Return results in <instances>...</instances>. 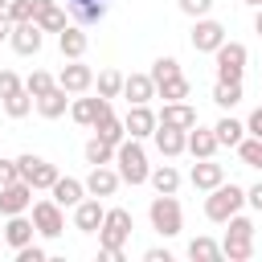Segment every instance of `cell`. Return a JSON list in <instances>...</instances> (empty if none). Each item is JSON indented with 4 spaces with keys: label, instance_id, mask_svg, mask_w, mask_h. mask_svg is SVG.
I'll use <instances>...</instances> for the list:
<instances>
[{
    "label": "cell",
    "instance_id": "6da1fadb",
    "mask_svg": "<svg viewBox=\"0 0 262 262\" xmlns=\"http://www.w3.org/2000/svg\"><path fill=\"white\" fill-rule=\"evenodd\" d=\"M115 168H119V176H123L127 184H147V180H151L147 151H143V147H139V139H131V135L115 147Z\"/></svg>",
    "mask_w": 262,
    "mask_h": 262
},
{
    "label": "cell",
    "instance_id": "7a4b0ae2",
    "mask_svg": "<svg viewBox=\"0 0 262 262\" xmlns=\"http://www.w3.org/2000/svg\"><path fill=\"white\" fill-rule=\"evenodd\" d=\"M242 205H246V188H242V184H233V180H229V184L221 180V184L205 196V217H209V221H217V225H225L233 213H242Z\"/></svg>",
    "mask_w": 262,
    "mask_h": 262
},
{
    "label": "cell",
    "instance_id": "3957f363",
    "mask_svg": "<svg viewBox=\"0 0 262 262\" xmlns=\"http://www.w3.org/2000/svg\"><path fill=\"white\" fill-rule=\"evenodd\" d=\"M147 217H151V229H156V233H164V237H176V233L184 229V213H180L176 192H160V196H151Z\"/></svg>",
    "mask_w": 262,
    "mask_h": 262
},
{
    "label": "cell",
    "instance_id": "277c9868",
    "mask_svg": "<svg viewBox=\"0 0 262 262\" xmlns=\"http://www.w3.org/2000/svg\"><path fill=\"white\" fill-rule=\"evenodd\" d=\"M246 57H250V49L242 45V41H221L217 45V53H213V61H217V82H242V74H246Z\"/></svg>",
    "mask_w": 262,
    "mask_h": 262
},
{
    "label": "cell",
    "instance_id": "5b68a950",
    "mask_svg": "<svg viewBox=\"0 0 262 262\" xmlns=\"http://www.w3.org/2000/svg\"><path fill=\"white\" fill-rule=\"evenodd\" d=\"M131 229H135V221L127 209H106V217L98 225V246H127Z\"/></svg>",
    "mask_w": 262,
    "mask_h": 262
},
{
    "label": "cell",
    "instance_id": "8992f818",
    "mask_svg": "<svg viewBox=\"0 0 262 262\" xmlns=\"http://www.w3.org/2000/svg\"><path fill=\"white\" fill-rule=\"evenodd\" d=\"M16 164H20V180H29L33 188H53V180L61 176L57 164H49V160H41V156H33V151L16 156Z\"/></svg>",
    "mask_w": 262,
    "mask_h": 262
},
{
    "label": "cell",
    "instance_id": "52a82bcc",
    "mask_svg": "<svg viewBox=\"0 0 262 262\" xmlns=\"http://www.w3.org/2000/svg\"><path fill=\"white\" fill-rule=\"evenodd\" d=\"M188 41H192V49H196V53H217V45L225 41V25H221V20H213V16H196V25H192Z\"/></svg>",
    "mask_w": 262,
    "mask_h": 262
},
{
    "label": "cell",
    "instance_id": "ba28073f",
    "mask_svg": "<svg viewBox=\"0 0 262 262\" xmlns=\"http://www.w3.org/2000/svg\"><path fill=\"white\" fill-rule=\"evenodd\" d=\"M33 225H37L41 237H61V229H66L61 205H57L53 196H49V201H37V205H33Z\"/></svg>",
    "mask_w": 262,
    "mask_h": 262
},
{
    "label": "cell",
    "instance_id": "9c48e42d",
    "mask_svg": "<svg viewBox=\"0 0 262 262\" xmlns=\"http://www.w3.org/2000/svg\"><path fill=\"white\" fill-rule=\"evenodd\" d=\"M33 184L29 180H12V184H0V213L12 217V213H29L33 209Z\"/></svg>",
    "mask_w": 262,
    "mask_h": 262
},
{
    "label": "cell",
    "instance_id": "30bf717a",
    "mask_svg": "<svg viewBox=\"0 0 262 262\" xmlns=\"http://www.w3.org/2000/svg\"><path fill=\"white\" fill-rule=\"evenodd\" d=\"M57 86H61V90H70V94H86V90L94 86V70H90L82 57H74V61H66V66H61Z\"/></svg>",
    "mask_w": 262,
    "mask_h": 262
},
{
    "label": "cell",
    "instance_id": "8fae6325",
    "mask_svg": "<svg viewBox=\"0 0 262 262\" xmlns=\"http://www.w3.org/2000/svg\"><path fill=\"white\" fill-rule=\"evenodd\" d=\"M102 217H106V209H102V196H90V192H86V196L74 205V229H78V233H98Z\"/></svg>",
    "mask_w": 262,
    "mask_h": 262
},
{
    "label": "cell",
    "instance_id": "7c38bea8",
    "mask_svg": "<svg viewBox=\"0 0 262 262\" xmlns=\"http://www.w3.org/2000/svg\"><path fill=\"white\" fill-rule=\"evenodd\" d=\"M41 25L37 20H20V25H12V37H8V45L20 53V57H33V53H41Z\"/></svg>",
    "mask_w": 262,
    "mask_h": 262
},
{
    "label": "cell",
    "instance_id": "4fadbf2b",
    "mask_svg": "<svg viewBox=\"0 0 262 262\" xmlns=\"http://www.w3.org/2000/svg\"><path fill=\"white\" fill-rule=\"evenodd\" d=\"M123 127H127V135L131 139H147L156 127H160V115L147 106V102H135L131 111H127V119H123Z\"/></svg>",
    "mask_w": 262,
    "mask_h": 262
},
{
    "label": "cell",
    "instance_id": "5bb4252c",
    "mask_svg": "<svg viewBox=\"0 0 262 262\" xmlns=\"http://www.w3.org/2000/svg\"><path fill=\"white\" fill-rule=\"evenodd\" d=\"M151 139H156V151H160V156H168V160H176L180 151H188V131H180V127L160 123V127L151 131Z\"/></svg>",
    "mask_w": 262,
    "mask_h": 262
},
{
    "label": "cell",
    "instance_id": "9a60e30c",
    "mask_svg": "<svg viewBox=\"0 0 262 262\" xmlns=\"http://www.w3.org/2000/svg\"><path fill=\"white\" fill-rule=\"evenodd\" d=\"M119 184H123V176H119V168H111V164H94L90 176H86V192H90V196H115Z\"/></svg>",
    "mask_w": 262,
    "mask_h": 262
},
{
    "label": "cell",
    "instance_id": "2e32d148",
    "mask_svg": "<svg viewBox=\"0 0 262 262\" xmlns=\"http://www.w3.org/2000/svg\"><path fill=\"white\" fill-rule=\"evenodd\" d=\"M106 111H111V98H102V94H98V98H74V102H70V119L82 123V127H94Z\"/></svg>",
    "mask_w": 262,
    "mask_h": 262
},
{
    "label": "cell",
    "instance_id": "e0dca14e",
    "mask_svg": "<svg viewBox=\"0 0 262 262\" xmlns=\"http://www.w3.org/2000/svg\"><path fill=\"white\" fill-rule=\"evenodd\" d=\"M217 147H221V143H217V131H213V127H201V123L188 127V156H192V160H213Z\"/></svg>",
    "mask_w": 262,
    "mask_h": 262
},
{
    "label": "cell",
    "instance_id": "ac0fdd59",
    "mask_svg": "<svg viewBox=\"0 0 262 262\" xmlns=\"http://www.w3.org/2000/svg\"><path fill=\"white\" fill-rule=\"evenodd\" d=\"M188 180H192V188H196V192H213V188L225 180V168H221L217 160H196V164H192V172H188Z\"/></svg>",
    "mask_w": 262,
    "mask_h": 262
},
{
    "label": "cell",
    "instance_id": "d6986e66",
    "mask_svg": "<svg viewBox=\"0 0 262 262\" xmlns=\"http://www.w3.org/2000/svg\"><path fill=\"white\" fill-rule=\"evenodd\" d=\"M86 45H90V37H86V29H82V25H66V29L57 33V49H61V57H66V61L82 57V53H86Z\"/></svg>",
    "mask_w": 262,
    "mask_h": 262
},
{
    "label": "cell",
    "instance_id": "ffe728a7",
    "mask_svg": "<svg viewBox=\"0 0 262 262\" xmlns=\"http://www.w3.org/2000/svg\"><path fill=\"white\" fill-rule=\"evenodd\" d=\"M123 98L135 106V102H151L156 98V82H151V74H127L123 78Z\"/></svg>",
    "mask_w": 262,
    "mask_h": 262
},
{
    "label": "cell",
    "instance_id": "44dd1931",
    "mask_svg": "<svg viewBox=\"0 0 262 262\" xmlns=\"http://www.w3.org/2000/svg\"><path fill=\"white\" fill-rule=\"evenodd\" d=\"M49 192H53V201H57L61 209H74V205L86 196V180H74V176H57Z\"/></svg>",
    "mask_w": 262,
    "mask_h": 262
},
{
    "label": "cell",
    "instance_id": "7402d4cb",
    "mask_svg": "<svg viewBox=\"0 0 262 262\" xmlns=\"http://www.w3.org/2000/svg\"><path fill=\"white\" fill-rule=\"evenodd\" d=\"M33 233H37V225H33V217H25V213H12V217H8V225H4V242H8L12 250L29 246V242H33Z\"/></svg>",
    "mask_w": 262,
    "mask_h": 262
},
{
    "label": "cell",
    "instance_id": "603a6c76",
    "mask_svg": "<svg viewBox=\"0 0 262 262\" xmlns=\"http://www.w3.org/2000/svg\"><path fill=\"white\" fill-rule=\"evenodd\" d=\"M66 8L74 12V25H82V29H90L106 16V0H66Z\"/></svg>",
    "mask_w": 262,
    "mask_h": 262
},
{
    "label": "cell",
    "instance_id": "cb8c5ba5",
    "mask_svg": "<svg viewBox=\"0 0 262 262\" xmlns=\"http://www.w3.org/2000/svg\"><path fill=\"white\" fill-rule=\"evenodd\" d=\"M33 20L41 25V33H61L66 29V8L57 0H37V16Z\"/></svg>",
    "mask_w": 262,
    "mask_h": 262
},
{
    "label": "cell",
    "instance_id": "d4e9b609",
    "mask_svg": "<svg viewBox=\"0 0 262 262\" xmlns=\"http://www.w3.org/2000/svg\"><path fill=\"white\" fill-rule=\"evenodd\" d=\"M66 106H70V90H61V86H53V90H45L37 98V115L41 119H61Z\"/></svg>",
    "mask_w": 262,
    "mask_h": 262
},
{
    "label": "cell",
    "instance_id": "484cf974",
    "mask_svg": "<svg viewBox=\"0 0 262 262\" xmlns=\"http://www.w3.org/2000/svg\"><path fill=\"white\" fill-rule=\"evenodd\" d=\"M160 123L188 131V127H196V111H192L188 102H164V111H160Z\"/></svg>",
    "mask_w": 262,
    "mask_h": 262
},
{
    "label": "cell",
    "instance_id": "4316f807",
    "mask_svg": "<svg viewBox=\"0 0 262 262\" xmlns=\"http://www.w3.org/2000/svg\"><path fill=\"white\" fill-rule=\"evenodd\" d=\"M0 102H4V115H8V119H25V115L37 106V98H33L25 86H20V90H12V94H8V98H0Z\"/></svg>",
    "mask_w": 262,
    "mask_h": 262
},
{
    "label": "cell",
    "instance_id": "83f0119b",
    "mask_svg": "<svg viewBox=\"0 0 262 262\" xmlns=\"http://www.w3.org/2000/svg\"><path fill=\"white\" fill-rule=\"evenodd\" d=\"M94 135H98V139H106V143H115V147H119V143H123V139H127V127H123V119H115V115H111V111H106V115H102V119H98V123H94Z\"/></svg>",
    "mask_w": 262,
    "mask_h": 262
},
{
    "label": "cell",
    "instance_id": "f1b7e54d",
    "mask_svg": "<svg viewBox=\"0 0 262 262\" xmlns=\"http://www.w3.org/2000/svg\"><path fill=\"white\" fill-rule=\"evenodd\" d=\"M213 131H217V143H221V147H237V143L246 139V123H237V119H229V115L217 119Z\"/></svg>",
    "mask_w": 262,
    "mask_h": 262
},
{
    "label": "cell",
    "instance_id": "f546056e",
    "mask_svg": "<svg viewBox=\"0 0 262 262\" xmlns=\"http://www.w3.org/2000/svg\"><path fill=\"white\" fill-rule=\"evenodd\" d=\"M192 94V82L180 74V78H172V82H164V86H156V98H164V102H184Z\"/></svg>",
    "mask_w": 262,
    "mask_h": 262
},
{
    "label": "cell",
    "instance_id": "4dcf8cb0",
    "mask_svg": "<svg viewBox=\"0 0 262 262\" xmlns=\"http://www.w3.org/2000/svg\"><path fill=\"white\" fill-rule=\"evenodd\" d=\"M188 258H192V262H217V258H225V254H221V246H217L213 237H192V242H188Z\"/></svg>",
    "mask_w": 262,
    "mask_h": 262
},
{
    "label": "cell",
    "instance_id": "1f68e13d",
    "mask_svg": "<svg viewBox=\"0 0 262 262\" xmlns=\"http://www.w3.org/2000/svg\"><path fill=\"white\" fill-rule=\"evenodd\" d=\"M151 188H156V192H176V188H180V172H176L172 164L151 168Z\"/></svg>",
    "mask_w": 262,
    "mask_h": 262
},
{
    "label": "cell",
    "instance_id": "d6a6232c",
    "mask_svg": "<svg viewBox=\"0 0 262 262\" xmlns=\"http://www.w3.org/2000/svg\"><path fill=\"white\" fill-rule=\"evenodd\" d=\"M213 102H217L221 111L237 106V102H242V82H217V86H213Z\"/></svg>",
    "mask_w": 262,
    "mask_h": 262
},
{
    "label": "cell",
    "instance_id": "836d02e7",
    "mask_svg": "<svg viewBox=\"0 0 262 262\" xmlns=\"http://www.w3.org/2000/svg\"><path fill=\"white\" fill-rule=\"evenodd\" d=\"M86 164L94 168V164H115V143H106V139H90L86 143Z\"/></svg>",
    "mask_w": 262,
    "mask_h": 262
},
{
    "label": "cell",
    "instance_id": "e575fe53",
    "mask_svg": "<svg viewBox=\"0 0 262 262\" xmlns=\"http://www.w3.org/2000/svg\"><path fill=\"white\" fill-rule=\"evenodd\" d=\"M172 78H180V61H176V57H156V61H151V82L164 86V82H172Z\"/></svg>",
    "mask_w": 262,
    "mask_h": 262
},
{
    "label": "cell",
    "instance_id": "d590c367",
    "mask_svg": "<svg viewBox=\"0 0 262 262\" xmlns=\"http://www.w3.org/2000/svg\"><path fill=\"white\" fill-rule=\"evenodd\" d=\"M233 151L242 156V164H250V168H262V139H258V135H246V139H242Z\"/></svg>",
    "mask_w": 262,
    "mask_h": 262
},
{
    "label": "cell",
    "instance_id": "8d00e7d4",
    "mask_svg": "<svg viewBox=\"0 0 262 262\" xmlns=\"http://www.w3.org/2000/svg\"><path fill=\"white\" fill-rule=\"evenodd\" d=\"M225 225H229V229H225V237H233V242H254V221H250V217L233 213Z\"/></svg>",
    "mask_w": 262,
    "mask_h": 262
},
{
    "label": "cell",
    "instance_id": "74e56055",
    "mask_svg": "<svg viewBox=\"0 0 262 262\" xmlns=\"http://www.w3.org/2000/svg\"><path fill=\"white\" fill-rule=\"evenodd\" d=\"M53 86H57V78H53V74H45V70H33V74L25 78V90H29L33 98H41V94H45V90H53Z\"/></svg>",
    "mask_w": 262,
    "mask_h": 262
},
{
    "label": "cell",
    "instance_id": "f35d334b",
    "mask_svg": "<svg viewBox=\"0 0 262 262\" xmlns=\"http://www.w3.org/2000/svg\"><path fill=\"white\" fill-rule=\"evenodd\" d=\"M98 94L102 98H119L123 94V74L119 70H102L98 74Z\"/></svg>",
    "mask_w": 262,
    "mask_h": 262
},
{
    "label": "cell",
    "instance_id": "ab89813d",
    "mask_svg": "<svg viewBox=\"0 0 262 262\" xmlns=\"http://www.w3.org/2000/svg\"><path fill=\"white\" fill-rule=\"evenodd\" d=\"M221 254H225L229 262H246V258L254 254V242H233V237H225V242H221Z\"/></svg>",
    "mask_w": 262,
    "mask_h": 262
},
{
    "label": "cell",
    "instance_id": "60d3db41",
    "mask_svg": "<svg viewBox=\"0 0 262 262\" xmlns=\"http://www.w3.org/2000/svg\"><path fill=\"white\" fill-rule=\"evenodd\" d=\"M8 16H12V25L33 20V16H37V0H12V4H8Z\"/></svg>",
    "mask_w": 262,
    "mask_h": 262
},
{
    "label": "cell",
    "instance_id": "b9f144b4",
    "mask_svg": "<svg viewBox=\"0 0 262 262\" xmlns=\"http://www.w3.org/2000/svg\"><path fill=\"white\" fill-rule=\"evenodd\" d=\"M45 258H49V250L45 246H33V242L16 250V262H45Z\"/></svg>",
    "mask_w": 262,
    "mask_h": 262
},
{
    "label": "cell",
    "instance_id": "7bdbcfd3",
    "mask_svg": "<svg viewBox=\"0 0 262 262\" xmlns=\"http://www.w3.org/2000/svg\"><path fill=\"white\" fill-rule=\"evenodd\" d=\"M209 8H213V0H180L184 16H209Z\"/></svg>",
    "mask_w": 262,
    "mask_h": 262
},
{
    "label": "cell",
    "instance_id": "ee69618b",
    "mask_svg": "<svg viewBox=\"0 0 262 262\" xmlns=\"http://www.w3.org/2000/svg\"><path fill=\"white\" fill-rule=\"evenodd\" d=\"M20 86H25V82H20L12 70H0V98H8V94H12V90H20Z\"/></svg>",
    "mask_w": 262,
    "mask_h": 262
},
{
    "label": "cell",
    "instance_id": "f6af8a7d",
    "mask_svg": "<svg viewBox=\"0 0 262 262\" xmlns=\"http://www.w3.org/2000/svg\"><path fill=\"white\" fill-rule=\"evenodd\" d=\"M12 180H20V164L0 156V184H12Z\"/></svg>",
    "mask_w": 262,
    "mask_h": 262
},
{
    "label": "cell",
    "instance_id": "bcb514c9",
    "mask_svg": "<svg viewBox=\"0 0 262 262\" xmlns=\"http://www.w3.org/2000/svg\"><path fill=\"white\" fill-rule=\"evenodd\" d=\"M246 131L262 139V106H254V111H250V119H246Z\"/></svg>",
    "mask_w": 262,
    "mask_h": 262
},
{
    "label": "cell",
    "instance_id": "7dc6e473",
    "mask_svg": "<svg viewBox=\"0 0 262 262\" xmlns=\"http://www.w3.org/2000/svg\"><path fill=\"white\" fill-rule=\"evenodd\" d=\"M98 258L102 262H123V246H98Z\"/></svg>",
    "mask_w": 262,
    "mask_h": 262
},
{
    "label": "cell",
    "instance_id": "c3c4849f",
    "mask_svg": "<svg viewBox=\"0 0 262 262\" xmlns=\"http://www.w3.org/2000/svg\"><path fill=\"white\" fill-rule=\"evenodd\" d=\"M246 205H250V209H258V213H262V180H258V184H254V188H246Z\"/></svg>",
    "mask_w": 262,
    "mask_h": 262
},
{
    "label": "cell",
    "instance_id": "681fc988",
    "mask_svg": "<svg viewBox=\"0 0 262 262\" xmlns=\"http://www.w3.org/2000/svg\"><path fill=\"white\" fill-rule=\"evenodd\" d=\"M143 258H147V262H172V254H168V250H160V246H151Z\"/></svg>",
    "mask_w": 262,
    "mask_h": 262
},
{
    "label": "cell",
    "instance_id": "f907efd6",
    "mask_svg": "<svg viewBox=\"0 0 262 262\" xmlns=\"http://www.w3.org/2000/svg\"><path fill=\"white\" fill-rule=\"evenodd\" d=\"M8 37H12V16L0 12V41H8Z\"/></svg>",
    "mask_w": 262,
    "mask_h": 262
},
{
    "label": "cell",
    "instance_id": "816d5d0a",
    "mask_svg": "<svg viewBox=\"0 0 262 262\" xmlns=\"http://www.w3.org/2000/svg\"><path fill=\"white\" fill-rule=\"evenodd\" d=\"M254 33L262 37V8H258V16H254Z\"/></svg>",
    "mask_w": 262,
    "mask_h": 262
},
{
    "label": "cell",
    "instance_id": "f5cc1de1",
    "mask_svg": "<svg viewBox=\"0 0 262 262\" xmlns=\"http://www.w3.org/2000/svg\"><path fill=\"white\" fill-rule=\"evenodd\" d=\"M242 4H250V8H262V0H242Z\"/></svg>",
    "mask_w": 262,
    "mask_h": 262
},
{
    "label": "cell",
    "instance_id": "db71d44e",
    "mask_svg": "<svg viewBox=\"0 0 262 262\" xmlns=\"http://www.w3.org/2000/svg\"><path fill=\"white\" fill-rule=\"evenodd\" d=\"M8 4H12V0H0V12H8Z\"/></svg>",
    "mask_w": 262,
    "mask_h": 262
}]
</instances>
